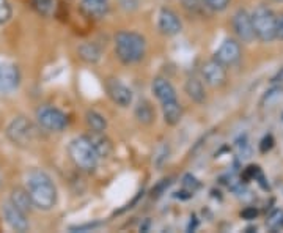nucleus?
<instances>
[{
	"mask_svg": "<svg viewBox=\"0 0 283 233\" xmlns=\"http://www.w3.org/2000/svg\"><path fill=\"white\" fill-rule=\"evenodd\" d=\"M26 189L29 191L33 206L49 211L57 203V187L51 176L38 169H33L26 175Z\"/></svg>",
	"mask_w": 283,
	"mask_h": 233,
	"instance_id": "nucleus-1",
	"label": "nucleus"
},
{
	"mask_svg": "<svg viewBox=\"0 0 283 233\" xmlns=\"http://www.w3.org/2000/svg\"><path fill=\"white\" fill-rule=\"evenodd\" d=\"M146 41L142 35L135 32L123 30L115 37V54L124 65L137 63L145 57Z\"/></svg>",
	"mask_w": 283,
	"mask_h": 233,
	"instance_id": "nucleus-2",
	"label": "nucleus"
},
{
	"mask_svg": "<svg viewBox=\"0 0 283 233\" xmlns=\"http://www.w3.org/2000/svg\"><path fill=\"white\" fill-rule=\"evenodd\" d=\"M68 153H70V158L73 159V162L81 170L92 172L96 169L99 154L96 148L93 147L92 140L88 139V136H81V137L73 139L70 142V147H68Z\"/></svg>",
	"mask_w": 283,
	"mask_h": 233,
	"instance_id": "nucleus-3",
	"label": "nucleus"
},
{
	"mask_svg": "<svg viewBox=\"0 0 283 233\" xmlns=\"http://www.w3.org/2000/svg\"><path fill=\"white\" fill-rule=\"evenodd\" d=\"M275 19L277 15L267 7H258L252 13V22H253V30L255 37L263 41L270 43L275 40Z\"/></svg>",
	"mask_w": 283,
	"mask_h": 233,
	"instance_id": "nucleus-4",
	"label": "nucleus"
},
{
	"mask_svg": "<svg viewBox=\"0 0 283 233\" xmlns=\"http://www.w3.org/2000/svg\"><path fill=\"white\" fill-rule=\"evenodd\" d=\"M7 137L19 147H29L35 137V128L26 117H16L7 126Z\"/></svg>",
	"mask_w": 283,
	"mask_h": 233,
	"instance_id": "nucleus-5",
	"label": "nucleus"
},
{
	"mask_svg": "<svg viewBox=\"0 0 283 233\" xmlns=\"http://www.w3.org/2000/svg\"><path fill=\"white\" fill-rule=\"evenodd\" d=\"M38 125L51 132H60L68 126V117L54 106H41L37 109Z\"/></svg>",
	"mask_w": 283,
	"mask_h": 233,
	"instance_id": "nucleus-6",
	"label": "nucleus"
},
{
	"mask_svg": "<svg viewBox=\"0 0 283 233\" xmlns=\"http://www.w3.org/2000/svg\"><path fill=\"white\" fill-rule=\"evenodd\" d=\"M233 30L236 33V37L239 38L242 43H252L255 37L253 30V22H252V15H248L245 10H237L233 15Z\"/></svg>",
	"mask_w": 283,
	"mask_h": 233,
	"instance_id": "nucleus-7",
	"label": "nucleus"
},
{
	"mask_svg": "<svg viewBox=\"0 0 283 233\" xmlns=\"http://www.w3.org/2000/svg\"><path fill=\"white\" fill-rule=\"evenodd\" d=\"M2 214H4L5 222L15 231H27L30 228V224L27 220V213L19 209L11 200H7L2 205Z\"/></svg>",
	"mask_w": 283,
	"mask_h": 233,
	"instance_id": "nucleus-8",
	"label": "nucleus"
},
{
	"mask_svg": "<svg viewBox=\"0 0 283 233\" xmlns=\"http://www.w3.org/2000/svg\"><path fill=\"white\" fill-rule=\"evenodd\" d=\"M239 59H241V46L233 38L225 40L216 51V54H214V60H217L223 66H231L239 62Z\"/></svg>",
	"mask_w": 283,
	"mask_h": 233,
	"instance_id": "nucleus-9",
	"label": "nucleus"
},
{
	"mask_svg": "<svg viewBox=\"0 0 283 233\" xmlns=\"http://www.w3.org/2000/svg\"><path fill=\"white\" fill-rule=\"evenodd\" d=\"M106 90L110 99L120 107H128L132 103V92L131 88L124 85L118 79H109L106 82Z\"/></svg>",
	"mask_w": 283,
	"mask_h": 233,
	"instance_id": "nucleus-10",
	"label": "nucleus"
},
{
	"mask_svg": "<svg viewBox=\"0 0 283 233\" xmlns=\"http://www.w3.org/2000/svg\"><path fill=\"white\" fill-rule=\"evenodd\" d=\"M201 74L205 77V82L211 87H220L226 82V66L214 59L203 63Z\"/></svg>",
	"mask_w": 283,
	"mask_h": 233,
	"instance_id": "nucleus-11",
	"label": "nucleus"
},
{
	"mask_svg": "<svg viewBox=\"0 0 283 233\" xmlns=\"http://www.w3.org/2000/svg\"><path fill=\"white\" fill-rule=\"evenodd\" d=\"M21 84V73L16 65L5 63L0 66V92L13 93Z\"/></svg>",
	"mask_w": 283,
	"mask_h": 233,
	"instance_id": "nucleus-12",
	"label": "nucleus"
},
{
	"mask_svg": "<svg viewBox=\"0 0 283 233\" xmlns=\"http://www.w3.org/2000/svg\"><path fill=\"white\" fill-rule=\"evenodd\" d=\"M159 30L164 33V35H178L183 29V24H181V19L178 18V15L175 11L168 10V8H162L161 13H159Z\"/></svg>",
	"mask_w": 283,
	"mask_h": 233,
	"instance_id": "nucleus-13",
	"label": "nucleus"
},
{
	"mask_svg": "<svg viewBox=\"0 0 283 233\" xmlns=\"http://www.w3.org/2000/svg\"><path fill=\"white\" fill-rule=\"evenodd\" d=\"M153 93L161 101V104H165V103H170V101H176V92H175L173 85L170 84L167 79H162V77H157V79H154Z\"/></svg>",
	"mask_w": 283,
	"mask_h": 233,
	"instance_id": "nucleus-14",
	"label": "nucleus"
},
{
	"mask_svg": "<svg viewBox=\"0 0 283 233\" xmlns=\"http://www.w3.org/2000/svg\"><path fill=\"white\" fill-rule=\"evenodd\" d=\"M81 7L88 16L104 18L109 13V0H81Z\"/></svg>",
	"mask_w": 283,
	"mask_h": 233,
	"instance_id": "nucleus-15",
	"label": "nucleus"
},
{
	"mask_svg": "<svg viewBox=\"0 0 283 233\" xmlns=\"http://www.w3.org/2000/svg\"><path fill=\"white\" fill-rule=\"evenodd\" d=\"M186 93L189 95V98L192 101H195L197 104H203L206 101V92L205 87H203L201 81L198 77H189L186 81Z\"/></svg>",
	"mask_w": 283,
	"mask_h": 233,
	"instance_id": "nucleus-16",
	"label": "nucleus"
},
{
	"mask_svg": "<svg viewBox=\"0 0 283 233\" xmlns=\"http://www.w3.org/2000/svg\"><path fill=\"white\" fill-rule=\"evenodd\" d=\"M162 114H164V120L165 123L170 126H175L181 121V117H183V107L176 101H170L162 104Z\"/></svg>",
	"mask_w": 283,
	"mask_h": 233,
	"instance_id": "nucleus-17",
	"label": "nucleus"
},
{
	"mask_svg": "<svg viewBox=\"0 0 283 233\" xmlns=\"http://www.w3.org/2000/svg\"><path fill=\"white\" fill-rule=\"evenodd\" d=\"M10 200L13 202L19 209H22V211H26V213H29L30 209L33 208L32 197H30L29 191L24 189V187H16V189L11 191Z\"/></svg>",
	"mask_w": 283,
	"mask_h": 233,
	"instance_id": "nucleus-18",
	"label": "nucleus"
},
{
	"mask_svg": "<svg viewBox=\"0 0 283 233\" xmlns=\"http://www.w3.org/2000/svg\"><path fill=\"white\" fill-rule=\"evenodd\" d=\"M103 134H104V132H93L92 131V136H88V139L92 140V143H93V147L96 148L99 158H106L112 153V143Z\"/></svg>",
	"mask_w": 283,
	"mask_h": 233,
	"instance_id": "nucleus-19",
	"label": "nucleus"
},
{
	"mask_svg": "<svg viewBox=\"0 0 283 233\" xmlns=\"http://www.w3.org/2000/svg\"><path fill=\"white\" fill-rule=\"evenodd\" d=\"M77 54H79V57H81L87 63H96L101 59V49L96 46L95 43L81 44L79 49H77Z\"/></svg>",
	"mask_w": 283,
	"mask_h": 233,
	"instance_id": "nucleus-20",
	"label": "nucleus"
},
{
	"mask_svg": "<svg viewBox=\"0 0 283 233\" xmlns=\"http://www.w3.org/2000/svg\"><path fill=\"white\" fill-rule=\"evenodd\" d=\"M135 118H137L142 125H151L156 118L153 106L148 101H140L139 106L135 107Z\"/></svg>",
	"mask_w": 283,
	"mask_h": 233,
	"instance_id": "nucleus-21",
	"label": "nucleus"
},
{
	"mask_svg": "<svg viewBox=\"0 0 283 233\" xmlns=\"http://www.w3.org/2000/svg\"><path fill=\"white\" fill-rule=\"evenodd\" d=\"M85 121L93 132H104L107 129V120L96 110H88L85 114Z\"/></svg>",
	"mask_w": 283,
	"mask_h": 233,
	"instance_id": "nucleus-22",
	"label": "nucleus"
},
{
	"mask_svg": "<svg viewBox=\"0 0 283 233\" xmlns=\"http://www.w3.org/2000/svg\"><path fill=\"white\" fill-rule=\"evenodd\" d=\"M32 7L44 18H51L55 11V0H32Z\"/></svg>",
	"mask_w": 283,
	"mask_h": 233,
	"instance_id": "nucleus-23",
	"label": "nucleus"
},
{
	"mask_svg": "<svg viewBox=\"0 0 283 233\" xmlns=\"http://www.w3.org/2000/svg\"><path fill=\"white\" fill-rule=\"evenodd\" d=\"M181 4H183V7L189 13H194V15H201L203 11H205V8H208L205 0H181Z\"/></svg>",
	"mask_w": 283,
	"mask_h": 233,
	"instance_id": "nucleus-24",
	"label": "nucleus"
},
{
	"mask_svg": "<svg viewBox=\"0 0 283 233\" xmlns=\"http://www.w3.org/2000/svg\"><path fill=\"white\" fill-rule=\"evenodd\" d=\"M168 159V145L167 143H162V145H159L156 148V153H154V164L157 169H161L164 162Z\"/></svg>",
	"mask_w": 283,
	"mask_h": 233,
	"instance_id": "nucleus-25",
	"label": "nucleus"
},
{
	"mask_svg": "<svg viewBox=\"0 0 283 233\" xmlns=\"http://www.w3.org/2000/svg\"><path fill=\"white\" fill-rule=\"evenodd\" d=\"M11 15H13V10H11L8 0H0V26L7 24L11 19Z\"/></svg>",
	"mask_w": 283,
	"mask_h": 233,
	"instance_id": "nucleus-26",
	"label": "nucleus"
},
{
	"mask_svg": "<svg viewBox=\"0 0 283 233\" xmlns=\"http://www.w3.org/2000/svg\"><path fill=\"white\" fill-rule=\"evenodd\" d=\"M236 148H237V153L241 154V158H250L252 148H250V143L247 142V137H242L241 140H237Z\"/></svg>",
	"mask_w": 283,
	"mask_h": 233,
	"instance_id": "nucleus-27",
	"label": "nucleus"
},
{
	"mask_svg": "<svg viewBox=\"0 0 283 233\" xmlns=\"http://www.w3.org/2000/svg\"><path fill=\"white\" fill-rule=\"evenodd\" d=\"M231 0H205V4L209 10H214V11H223L226 7L230 5Z\"/></svg>",
	"mask_w": 283,
	"mask_h": 233,
	"instance_id": "nucleus-28",
	"label": "nucleus"
},
{
	"mask_svg": "<svg viewBox=\"0 0 283 233\" xmlns=\"http://www.w3.org/2000/svg\"><path fill=\"white\" fill-rule=\"evenodd\" d=\"M183 184H184V187H187L189 192H194L197 187L200 186L198 181H197V178H195V176H192V175H186V176H184Z\"/></svg>",
	"mask_w": 283,
	"mask_h": 233,
	"instance_id": "nucleus-29",
	"label": "nucleus"
},
{
	"mask_svg": "<svg viewBox=\"0 0 283 233\" xmlns=\"http://www.w3.org/2000/svg\"><path fill=\"white\" fill-rule=\"evenodd\" d=\"M272 147H274V137L270 136V134H267V136L263 137L261 143H259V151L266 153V151H269Z\"/></svg>",
	"mask_w": 283,
	"mask_h": 233,
	"instance_id": "nucleus-30",
	"label": "nucleus"
},
{
	"mask_svg": "<svg viewBox=\"0 0 283 233\" xmlns=\"http://www.w3.org/2000/svg\"><path fill=\"white\" fill-rule=\"evenodd\" d=\"M258 216V209L253 208V206H247L245 209H242L241 211V217L247 219V220H252Z\"/></svg>",
	"mask_w": 283,
	"mask_h": 233,
	"instance_id": "nucleus-31",
	"label": "nucleus"
},
{
	"mask_svg": "<svg viewBox=\"0 0 283 233\" xmlns=\"http://www.w3.org/2000/svg\"><path fill=\"white\" fill-rule=\"evenodd\" d=\"M275 38L283 41V13L275 19Z\"/></svg>",
	"mask_w": 283,
	"mask_h": 233,
	"instance_id": "nucleus-32",
	"label": "nucleus"
},
{
	"mask_svg": "<svg viewBox=\"0 0 283 233\" xmlns=\"http://www.w3.org/2000/svg\"><path fill=\"white\" fill-rule=\"evenodd\" d=\"M99 225V222H93V224H85V225H76V227H70L71 231H85V230H93Z\"/></svg>",
	"mask_w": 283,
	"mask_h": 233,
	"instance_id": "nucleus-33",
	"label": "nucleus"
},
{
	"mask_svg": "<svg viewBox=\"0 0 283 233\" xmlns=\"http://www.w3.org/2000/svg\"><path fill=\"white\" fill-rule=\"evenodd\" d=\"M272 2H283V0H272Z\"/></svg>",
	"mask_w": 283,
	"mask_h": 233,
	"instance_id": "nucleus-34",
	"label": "nucleus"
},
{
	"mask_svg": "<svg viewBox=\"0 0 283 233\" xmlns=\"http://www.w3.org/2000/svg\"><path fill=\"white\" fill-rule=\"evenodd\" d=\"M0 183H2V181H0Z\"/></svg>",
	"mask_w": 283,
	"mask_h": 233,
	"instance_id": "nucleus-35",
	"label": "nucleus"
}]
</instances>
